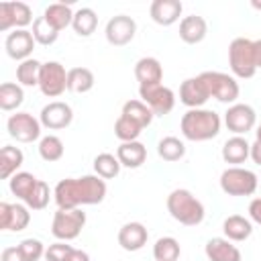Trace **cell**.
Masks as SVG:
<instances>
[{"label":"cell","instance_id":"cell-1","mask_svg":"<svg viewBox=\"0 0 261 261\" xmlns=\"http://www.w3.org/2000/svg\"><path fill=\"white\" fill-rule=\"evenodd\" d=\"M106 198V181L98 175L65 177L57 181L53 190V200L57 208L73 210L88 204H100Z\"/></svg>","mask_w":261,"mask_h":261},{"label":"cell","instance_id":"cell-2","mask_svg":"<svg viewBox=\"0 0 261 261\" xmlns=\"http://www.w3.org/2000/svg\"><path fill=\"white\" fill-rule=\"evenodd\" d=\"M222 120L220 114L208 108H190L179 122V130L184 135V139L194 141V143H202V141H210L220 133Z\"/></svg>","mask_w":261,"mask_h":261},{"label":"cell","instance_id":"cell-3","mask_svg":"<svg viewBox=\"0 0 261 261\" xmlns=\"http://www.w3.org/2000/svg\"><path fill=\"white\" fill-rule=\"evenodd\" d=\"M167 212L186 226H198L204 220V204L186 188H177L167 196Z\"/></svg>","mask_w":261,"mask_h":261},{"label":"cell","instance_id":"cell-4","mask_svg":"<svg viewBox=\"0 0 261 261\" xmlns=\"http://www.w3.org/2000/svg\"><path fill=\"white\" fill-rule=\"evenodd\" d=\"M228 65H230V71L241 80H249L255 75L257 67H255V59H253V41L251 39L237 37L230 41Z\"/></svg>","mask_w":261,"mask_h":261},{"label":"cell","instance_id":"cell-5","mask_svg":"<svg viewBox=\"0 0 261 261\" xmlns=\"http://www.w3.org/2000/svg\"><path fill=\"white\" fill-rule=\"evenodd\" d=\"M259 181L257 175L251 169H245L241 165L226 167L220 173V188L228 196H253Z\"/></svg>","mask_w":261,"mask_h":261},{"label":"cell","instance_id":"cell-6","mask_svg":"<svg viewBox=\"0 0 261 261\" xmlns=\"http://www.w3.org/2000/svg\"><path fill=\"white\" fill-rule=\"evenodd\" d=\"M204 86L208 88L210 98H216L222 104H237V98L241 94L239 82L222 71H202L200 73Z\"/></svg>","mask_w":261,"mask_h":261},{"label":"cell","instance_id":"cell-7","mask_svg":"<svg viewBox=\"0 0 261 261\" xmlns=\"http://www.w3.org/2000/svg\"><path fill=\"white\" fill-rule=\"evenodd\" d=\"M86 226V212L80 208L73 210H63L57 208L53 222H51V232L57 241H73L80 237L82 228Z\"/></svg>","mask_w":261,"mask_h":261},{"label":"cell","instance_id":"cell-8","mask_svg":"<svg viewBox=\"0 0 261 261\" xmlns=\"http://www.w3.org/2000/svg\"><path fill=\"white\" fill-rule=\"evenodd\" d=\"M39 90L47 98H57L67 90V71L59 61H45L41 65Z\"/></svg>","mask_w":261,"mask_h":261},{"label":"cell","instance_id":"cell-9","mask_svg":"<svg viewBox=\"0 0 261 261\" xmlns=\"http://www.w3.org/2000/svg\"><path fill=\"white\" fill-rule=\"evenodd\" d=\"M139 96L141 100L153 110L155 116H165L173 110L175 106V94L163 84H153V86H139Z\"/></svg>","mask_w":261,"mask_h":261},{"label":"cell","instance_id":"cell-10","mask_svg":"<svg viewBox=\"0 0 261 261\" xmlns=\"http://www.w3.org/2000/svg\"><path fill=\"white\" fill-rule=\"evenodd\" d=\"M41 120L35 118L29 112H16L10 114L6 120V130L12 139H16L18 143H33L41 137Z\"/></svg>","mask_w":261,"mask_h":261},{"label":"cell","instance_id":"cell-11","mask_svg":"<svg viewBox=\"0 0 261 261\" xmlns=\"http://www.w3.org/2000/svg\"><path fill=\"white\" fill-rule=\"evenodd\" d=\"M255 122H257V114H255V110L249 104L237 102V104H230L228 110L224 112V124H226V128L230 133L239 135V137H243L249 130H253L255 128Z\"/></svg>","mask_w":261,"mask_h":261},{"label":"cell","instance_id":"cell-12","mask_svg":"<svg viewBox=\"0 0 261 261\" xmlns=\"http://www.w3.org/2000/svg\"><path fill=\"white\" fill-rule=\"evenodd\" d=\"M33 20V10L24 2H2L0 4V31L6 33L12 27L24 29Z\"/></svg>","mask_w":261,"mask_h":261},{"label":"cell","instance_id":"cell-13","mask_svg":"<svg viewBox=\"0 0 261 261\" xmlns=\"http://www.w3.org/2000/svg\"><path fill=\"white\" fill-rule=\"evenodd\" d=\"M135 33H137V22L126 16V14H116L112 16L108 22H106V29H104V35H106V41L114 47H124L128 45L133 39H135Z\"/></svg>","mask_w":261,"mask_h":261},{"label":"cell","instance_id":"cell-14","mask_svg":"<svg viewBox=\"0 0 261 261\" xmlns=\"http://www.w3.org/2000/svg\"><path fill=\"white\" fill-rule=\"evenodd\" d=\"M39 120L49 130H61V128H65V126L71 124L73 110H71V106L67 102L53 100V102H49V104L43 106V110L39 114Z\"/></svg>","mask_w":261,"mask_h":261},{"label":"cell","instance_id":"cell-15","mask_svg":"<svg viewBox=\"0 0 261 261\" xmlns=\"http://www.w3.org/2000/svg\"><path fill=\"white\" fill-rule=\"evenodd\" d=\"M35 45H37V41H35L33 33L27 29H16V31L8 33V37L4 41V49H6L8 57L18 63L24 59H31Z\"/></svg>","mask_w":261,"mask_h":261},{"label":"cell","instance_id":"cell-16","mask_svg":"<svg viewBox=\"0 0 261 261\" xmlns=\"http://www.w3.org/2000/svg\"><path fill=\"white\" fill-rule=\"evenodd\" d=\"M31 208L22 204H8L0 202V228L2 230H12L20 232L29 226L31 222Z\"/></svg>","mask_w":261,"mask_h":261},{"label":"cell","instance_id":"cell-17","mask_svg":"<svg viewBox=\"0 0 261 261\" xmlns=\"http://www.w3.org/2000/svg\"><path fill=\"white\" fill-rule=\"evenodd\" d=\"M208 100H210V94H208V88L204 86L200 75L188 77V80L181 82V86H179V102L184 106H188V108H202Z\"/></svg>","mask_w":261,"mask_h":261},{"label":"cell","instance_id":"cell-18","mask_svg":"<svg viewBox=\"0 0 261 261\" xmlns=\"http://www.w3.org/2000/svg\"><path fill=\"white\" fill-rule=\"evenodd\" d=\"M147 239H149V230L141 222H126L118 230V245L130 253L141 251L147 245Z\"/></svg>","mask_w":261,"mask_h":261},{"label":"cell","instance_id":"cell-19","mask_svg":"<svg viewBox=\"0 0 261 261\" xmlns=\"http://www.w3.org/2000/svg\"><path fill=\"white\" fill-rule=\"evenodd\" d=\"M181 10H184V6L179 0H153L149 14H151L153 22H157L161 27H171L173 22L179 20Z\"/></svg>","mask_w":261,"mask_h":261},{"label":"cell","instance_id":"cell-20","mask_svg":"<svg viewBox=\"0 0 261 261\" xmlns=\"http://www.w3.org/2000/svg\"><path fill=\"white\" fill-rule=\"evenodd\" d=\"M204 253L208 257V261H243L241 251L232 245V241L222 239V237H214L206 243Z\"/></svg>","mask_w":261,"mask_h":261},{"label":"cell","instance_id":"cell-21","mask_svg":"<svg viewBox=\"0 0 261 261\" xmlns=\"http://www.w3.org/2000/svg\"><path fill=\"white\" fill-rule=\"evenodd\" d=\"M206 33H208V24H206V18L200 14H190L179 20V39L188 45H196L204 41Z\"/></svg>","mask_w":261,"mask_h":261},{"label":"cell","instance_id":"cell-22","mask_svg":"<svg viewBox=\"0 0 261 261\" xmlns=\"http://www.w3.org/2000/svg\"><path fill=\"white\" fill-rule=\"evenodd\" d=\"M247 157H251V143L245 137H230L224 141L222 145V159L226 163H230V167H237L241 163L247 161Z\"/></svg>","mask_w":261,"mask_h":261},{"label":"cell","instance_id":"cell-23","mask_svg":"<svg viewBox=\"0 0 261 261\" xmlns=\"http://www.w3.org/2000/svg\"><path fill=\"white\" fill-rule=\"evenodd\" d=\"M135 77H137L139 86L161 84V80H163V67H161L159 59H155V57H141L135 63Z\"/></svg>","mask_w":261,"mask_h":261},{"label":"cell","instance_id":"cell-24","mask_svg":"<svg viewBox=\"0 0 261 261\" xmlns=\"http://www.w3.org/2000/svg\"><path fill=\"white\" fill-rule=\"evenodd\" d=\"M116 157L120 161L122 167L128 169H137L145 163L147 159V147L139 141H130V143H120L116 149Z\"/></svg>","mask_w":261,"mask_h":261},{"label":"cell","instance_id":"cell-25","mask_svg":"<svg viewBox=\"0 0 261 261\" xmlns=\"http://www.w3.org/2000/svg\"><path fill=\"white\" fill-rule=\"evenodd\" d=\"M222 230H224V239H228L232 243H241V241L251 237L253 224H251L249 218H245L241 214H230L228 218H224Z\"/></svg>","mask_w":261,"mask_h":261},{"label":"cell","instance_id":"cell-26","mask_svg":"<svg viewBox=\"0 0 261 261\" xmlns=\"http://www.w3.org/2000/svg\"><path fill=\"white\" fill-rule=\"evenodd\" d=\"M73 10L69 4L65 2H55V4H49L43 12L45 20L55 29V31H63L67 27H71V20H73Z\"/></svg>","mask_w":261,"mask_h":261},{"label":"cell","instance_id":"cell-27","mask_svg":"<svg viewBox=\"0 0 261 261\" xmlns=\"http://www.w3.org/2000/svg\"><path fill=\"white\" fill-rule=\"evenodd\" d=\"M22 161H24V155L18 147L4 145L0 149V177L10 179L14 173H18V167L22 165Z\"/></svg>","mask_w":261,"mask_h":261},{"label":"cell","instance_id":"cell-28","mask_svg":"<svg viewBox=\"0 0 261 261\" xmlns=\"http://www.w3.org/2000/svg\"><path fill=\"white\" fill-rule=\"evenodd\" d=\"M94 73L88 67H71L67 69V90L73 94H86L94 88Z\"/></svg>","mask_w":261,"mask_h":261},{"label":"cell","instance_id":"cell-29","mask_svg":"<svg viewBox=\"0 0 261 261\" xmlns=\"http://www.w3.org/2000/svg\"><path fill=\"white\" fill-rule=\"evenodd\" d=\"M122 116H126V118H130L133 122H137L139 126H149L151 124V120H153V110L143 102V100H126L124 104H122V112H120Z\"/></svg>","mask_w":261,"mask_h":261},{"label":"cell","instance_id":"cell-30","mask_svg":"<svg viewBox=\"0 0 261 261\" xmlns=\"http://www.w3.org/2000/svg\"><path fill=\"white\" fill-rule=\"evenodd\" d=\"M96 27H98V14H96L92 8L84 6V8H77V10H75L73 20H71V29H73L75 35H80V37H90V35L96 31Z\"/></svg>","mask_w":261,"mask_h":261},{"label":"cell","instance_id":"cell-31","mask_svg":"<svg viewBox=\"0 0 261 261\" xmlns=\"http://www.w3.org/2000/svg\"><path fill=\"white\" fill-rule=\"evenodd\" d=\"M37 184H39V179H37L33 173H29V171H18V173H14V175L8 179L10 192H12L18 200H22V202H27V198L33 194V190H35Z\"/></svg>","mask_w":261,"mask_h":261},{"label":"cell","instance_id":"cell-32","mask_svg":"<svg viewBox=\"0 0 261 261\" xmlns=\"http://www.w3.org/2000/svg\"><path fill=\"white\" fill-rule=\"evenodd\" d=\"M41 61L37 59H24L16 65V82L24 88H33L39 86V75H41Z\"/></svg>","mask_w":261,"mask_h":261},{"label":"cell","instance_id":"cell-33","mask_svg":"<svg viewBox=\"0 0 261 261\" xmlns=\"http://www.w3.org/2000/svg\"><path fill=\"white\" fill-rule=\"evenodd\" d=\"M24 100V92H22V86L20 84H14V82H4L0 86V108L10 112V110H16Z\"/></svg>","mask_w":261,"mask_h":261},{"label":"cell","instance_id":"cell-34","mask_svg":"<svg viewBox=\"0 0 261 261\" xmlns=\"http://www.w3.org/2000/svg\"><path fill=\"white\" fill-rule=\"evenodd\" d=\"M157 155L163 159V161H179L184 155H186V145L184 141H179L177 137H163L159 143H157Z\"/></svg>","mask_w":261,"mask_h":261},{"label":"cell","instance_id":"cell-35","mask_svg":"<svg viewBox=\"0 0 261 261\" xmlns=\"http://www.w3.org/2000/svg\"><path fill=\"white\" fill-rule=\"evenodd\" d=\"M120 161H118V157L116 155H112V153H100V155H96V159H94V171H96V175L98 177H102V179H112V177H116L118 173H120Z\"/></svg>","mask_w":261,"mask_h":261},{"label":"cell","instance_id":"cell-36","mask_svg":"<svg viewBox=\"0 0 261 261\" xmlns=\"http://www.w3.org/2000/svg\"><path fill=\"white\" fill-rule=\"evenodd\" d=\"M179 243L173 237H161L153 245V257L155 261H177L179 259Z\"/></svg>","mask_w":261,"mask_h":261},{"label":"cell","instance_id":"cell-37","mask_svg":"<svg viewBox=\"0 0 261 261\" xmlns=\"http://www.w3.org/2000/svg\"><path fill=\"white\" fill-rule=\"evenodd\" d=\"M63 151H65L63 141L57 135H47L39 141V155L43 161H49V163L59 161L63 157Z\"/></svg>","mask_w":261,"mask_h":261},{"label":"cell","instance_id":"cell-38","mask_svg":"<svg viewBox=\"0 0 261 261\" xmlns=\"http://www.w3.org/2000/svg\"><path fill=\"white\" fill-rule=\"evenodd\" d=\"M31 33H33L35 41H37L39 45H43V47L53 45V43L57 41V37H59V31H55V29L45 20V16H37V18H35Z\"/></svg>","mask_w":261,"mask_h":261},{"label":"cell","instance_id":"cell-39","mask_svg":"<svg viewBox=\"0 0 261 261\" xmlns=\"http://www.w3.org/2000/svg\"><path fill=\"white\" fill-rule=\"evenodd\" d=\"M143 133V126H139L137 122H133L130 118L126 116H118L116 122H114V135L120 143H130V141H137L139 135Z\"/></svg>","mask_w":261,"mask_h":261},{"label":"cell","instance_id":"cell-40","mask_svg":"<svg viewBox=\"0 0 261 261\" xmlns=\"http://www.w3.org/2000/svg\"><path fill=\"white\" fill-rule=\"evenodd\" d=\"M49 200H51V190L43 179H39V184L35 186L33 194L27 198L24 206H29L31 210H43V208H47Z\"/></svg>","mask_w":261,"mask_h":261},{"label":"cell","instance_id":"cell-41","mask_svg":"<svg viewBox=\"0 0 261 261\" xmlns=\"http://www.w3.org/2000/svg\"><path fill=\"white\" fill-rule=\"evenodd\" d=\"M18 249L24 255L27 261H39L41 257H45V251H47L45 245L39 239H24V241H20Z\"/></svg>","mask_w":261,"mask_h":261},{"label":"cell","instance_id":"cell-42","mask_svg":"<svg viewBox=\"0 0 261 261\" xmlns=\"http://www.w3.org/2000/svg\"><path fill=\"white\" fill-rule=\"evenodd\" d=\"M71 251H73L71 245H67L65 241H57V243H53V245L47 247V251H45V261H65Z\"/></svg>","mask_w":261,"mask_h":261},{"label":"cell","instance_id":"cell-43","mask_svg":"<svg viewBox=\"0 0 261 261\" xmlns=\"http://www.w3.org/2000/svg\"><path fill=\"white\" fill-rule=\"evenodd\" d=\"M0 261H27V259H24V255L20 253V249L16 245V247H6L0 255Z\"/></svg>","mask_w":261,"mask_h":261},{"label":"cell","instance_id":"cell-44","mask_svg":"<svg viewBox=\"0 0 261 261\" xmlns=\"http://www.w3.org/2000/svg\"><path fill=\"white\" fill-rule=\"evenodd\" d=\"M249 218L257 224H261V198H253L249 204Z\"/></svg>","mask_w":261,"mask_h":261},{"label":"cell","instance_id":"cell-45","mask_svg":"<svg viewBox=\"0 0 261 261\" xmlns=\"http://www.w3.org/2000/svg\"><path fill=\"white\" fill-rule=\"evenodd\" d=\"M65 261H90V255L86 251H82V249H73Z\"/></svg>","mask_w":261,"mask_h":261},{"label":"cell","instance_id":"cell-46","mask_svg":"<svg viewBox=\"0 0 261 261\" xmlns=\"http://www.w3.org/2000/svg\"><path fill=\"white\" fill-rule=\"evenodd\" d=\"M253 59H255V67L261 69V39L253 41Z\"/></svg>","mask_w":261,"mask_h":261},{"label":"cell","instance_id":"cell-47","mask_svg":"<svg viewBox=\"0 0 261 261\" xmlns=\"http://www.w3.org/2000/svg\"><path fill=\"white\" fill-rule=\"evenodd\" d=\"M251 159H253L257 165H261V143H259V141H255V143L251 145Z\"/></svg>","mask_w":261,"mask_h":261},{"label":"cell","instance_id":"cell-48","mask_svg":"<svg viewBox=\"0 0 261 261\" xmlns=\"http://www.w3.org/2000/svg\"><path fill=\"white\" fill-rule=\"evenodd\" d=\"M255 141H259L261 143V124L257 126V130H255Z\"/></svg>","mask_w":261,"mask_h":261},{"label":"cell","instance_id":"cell-49","mask_svg":"<svg viewBox=\"0 0 261 261\" xmlns=\"http://www.w3.org/2000/svg\"><path fill=\"white\" fill-rule=\"evenodd\" d=\"M251 6H253V8H257V10H261V2H257V0H253V2H251Z\"/></svg>","mask_w":261,"mask_h":261}]
</instances>
